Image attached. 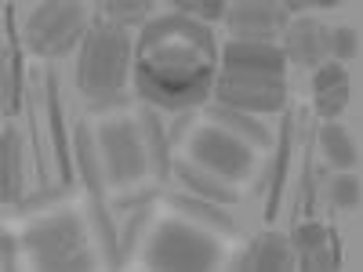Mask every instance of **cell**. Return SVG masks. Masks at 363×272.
Instances as JSON below:
<instances>
[{"label":"cell","instance_id":"obj_1","mask_svg":"<svg viewBox=\"0 0 363 272\" xmlns=\"http://www.w3.org/2000/svg\"><path fill=\"white\" fill-rule=\"evenodd\" d=\"M215 37L203 22L186 15L157 18L145 26L135 51V84L157 109L186 113L211 95L215 84Z\"/></svg>","mask_w":363,"mask_h":272},{"label":"cell","instance_id":"obj_2","mask_svg":"<svg viewBox=\"0 0 363 272\" xmlns=\"http://www.w3.org/2000/svg\"><path fill=\"white\" fill-rule=\"evenodd\" d=\"M128 69H131V37L124 26L99 18L87 29L77 58V87L91 109H113L128 102Z\"/></svg>","mask_w":363,"mask_h":272},{"label":"cell","instance_id":"obj_3","mask_svg":"<svg viewBox=\"0 0 363 272\" xmlns=\"http://www.w3.org/2000/svg\"><path fill=\"white\" fill-rule=\"evenodd\" d=\"M22 247L33 254V265L44 272H87L95 268V254H87V229L80 215L58 210L51 218L33 222L22 236Z\"/></svg>","mask_w":363,"mask_h":272},{"label":"cell","instance_id":"obj_4","mask_svg":"<svg viewBox=\"0 0 363 272\" xmlns=\"http://www.w3.org/2000/svg\"><path fill=\"white\" fill-rule=\"evenodd\" d=\"M218 244L207 232L186 222H160V229L149 236L145 265L149 268H174V272H200L218 265Z\"/></svg>","mask_w":363,"mask_h":272},{"label":"cell","instance_id":"obj_5","mask_svg":"<svg viewBox=\"0 0 363 272\" xmlns=\"http://www.w3.org/2000/svg\"><path fill=\"white\" fill-rule=\"evenodd\" d=\"M87 37V8L84 4H40L26 18L22 44L40 58H62Z\"/></svg>","mask_w":363,"mask_h":272},{"label":"cell","instance_id":"obj_6","mask_svg":"<svg viewBox=\"0 0 363 272\" xmlns=\"http://www.w3.org/2000/svg\"><path fill=\"white\" fill-rule=\"evenodd\" d=\"M99 149H102V174L109 186L124 189L149 171L145 138L138 120H113L99 128Z\"/></svg>","mask_w":363,"mask_h":272},{"label":"cell","instance_id":"obj_7","mask_svg":"<svg viewBox=\"0 0 363 272\" xmlns=\"http://www.w3.org/2000/svg\"><path fill=\"white\" fill-rule=\"evenodd\" d=\"M215 102L240 109V113H284L287 80L284 76H258V73H218L215 76Z\"/></svg>","mask_w":363,"mask_h":272},{"label":"cell","instance_id":"obj_8","mask_svg":"<svg viewBox=\"0 0 363 272\" xmlns=\"http://www.w3.org/2000/svg\"><path fill=\"white\" fill-rule=\"evenodd\" d=\"M193 160L207 171H215L225 181L251 178L255 171V153L225 128H203L193 135Z\"/></svg>","mask_w":363,"mask_h":272},{"label":"cell","instance_id":"obj_9","mask_svg":"<svg viewBox=\"0 0 363 272\" xmlns=\"http://www.w3.org/2000/svg\"><path fill=\"white\" fill-rule=\"evenodd\" d=\"M222 18L233 40H247V44H272L277 33L287 26V11L280 4H229Z\"/></svg>","mask_w":363,"mask_h":272},{"label":"cell","instance_id":"obj_10","mask_svg":"<svg viewBox=\"0 0 363 272\" xmlns=\"http://www.w3.org/2000/svg\"><path fill=\"white\" fill-rule=\"evenodd\" d=\"M291 247H294V261L298 268L306 272H335L338 261H342V251H338V236L330 232L327 225L320 222H294L291 229Z\"/></svg>","mask_w":363,"mask_h":272},{"label":"cell","instance_id":"obj_11","mask_svg":"<svg viewBox=\"0 0 363 272\" xmlns=\"http://www.w3.org/2000/svg\"><path fill=\"white\" fill-rule=\"evenodd\" d=\"M44 106H48V124H51V149L58 164V181L69 189L77 178V160H73V138H66V106H62V87H58V69H44Z\"/></svg>","mask_w":363,"mask_h":272},{"label":"cell","instance_id":"obj_12","mask_svg":"<svg viewBox=\"0 0 363 272\" xmlns=\"http://www.w3.org/2000/svg\"><path fill=\"white\" fill-rule=\"evenodd\" d=\"M287 62L298 69H320L330 55V29L320 18H298L287 22V44H284Z\"/></svg>","mask_w":363,"mask_h":272},{"label":"cell","instance_id":"obj_13","mask_svg":"<svg viewBox=\"0 0 363 272\" xmlns=\"http://www.w3.org/2000/svg\"><path fill=\"white\" fill-rule=\"evenodd\" d=\"M222 73H258V76H284L287 55L277 44H247V40H229L222 47Z\"/></svg>","mask_w":363,"mask_h":272},{"label":"cell","instance_id":"obj_14","mask_svg":"<svg viewBox=\"0 0 363 272\" xmlns=\"http://www.w3.org/2000/svg\"><path fill=\"white\" fill-rule=\"evenodd\" d=\"M22 84H26V73H22V37L15 29V8L8 4L4 8V66H0V109H4V116L18 113Z\"/></svg>","mask_w":363,"mask_h":272},{"label":"cell","instance_id":"obj_15","mask_svg":"<svg viewBox=\"0 0 363 272\" xmlns=\"http://www.w3.org/2000/svg\"><path fill=\"white\" fill-rule=\"evenodd\" d=\"M233 268L240 272H291L294 268V247L291 239L280 232H262L255 244L244 251V258H236Z\"/></svg>","mask_w":363,"mask_h":272},{"label":"cell","instance_id":"obj_16","mask_svg":"<svg viewBox=\"0 0 363 272\" xmlns=\"http://www.w3.org/2000/svg\"><path fill=\"white\" fill-rule=\"evenodd\" d=\"M22 193H26L22 135L15 128H4V135H0V200H4V207H15Z\"/></svg>","mask_w":363,"mask_h":272},{"label":"cell","instance_id":"obj_17","mask_svg":"<svg viewBox=\"0 0 363 272\" xmlns=\"http://www.w3.org/2000/svg\"><path fill=\"white\" fill-rule=\"evenodd\" d=\"M291 153H294V113L284 109L280 120V135H277V157H272L269 174V200H265V222H272L280 215V200H284V186H287V167H291Z\"/></svg>","mask_w":363,"mask_h":272},{"label":"cell","instance_id":"obj_18","mask_svg":"<svg viewBox=\"0 0 363 272\" xmlns=\"http://www.w3.org/2000/svg\"><path fill=\"white\" fill-rule=\"evenodd\" d=\"M313 102L323 120H335L349 106V73L338 62H323L313 76Z\"/></svg>","mask_w":363,"mask_h":272},{"label":"cell","instance_id":"obj_19","mask_svg":"<svg viewBox=\"0 0 363 272\" xmlns=\"http://www.w3.org/2000/svg\"><path fill=\"white\" fill-rule=\"evenodd\" d=\"M138 124H142V138H145V157H149V167H153V174H157L160 186H167L171 174H174L167 131H164L160 116H157L153 109H142V113H138Z\"/></svg>","mask_w":363,"mask_h":272},{"label":"cell","instance_id":"obj_20","mask_svg":"<svg viewBox=\"0 0 363 272\" xmlns=\"http://www.w3.org/2000/svg\"><path fill=\"white\" fill-rule=\"evenodd\" d=\"M73 160H77V171L87 186V196H102L106 174H102V160L95 153V135H91L87 120H77V128H73Z\"/></svg>","mask_w":363,"mask_h":272},{"label":"cell","instance_id":"obj_21","mask_svg":"<svg viewBox=\"0 0 363 272\" xmlns=\"http://www.w3.org/2000/svg\"><path fill=\"white\" fill-rule=\"evenodd\" d=\"M174 178L182 181L186 189H193L196 196H203V200H211V203H218V207H233V203H240V196L225 186V181H218L211 171H200L196 164H174Z\"/></svg>","mask_w":363,"mask_h":272},{"label":"cell","instance_id":"obj_22","mask_svg":"<svg viewBox=\"0 0 363 272\" xmlns=\"http://www.w3.org/2000/svg\"><path fill=\"white\" fill-rule=\"evenodd\" d=\"M211 113V120H215L218 128H225V131H233L236 138H251L255 145H262V149H269V131L258 124L255 116H247V113H240V109H229V106H215V109H207Z\"/></svg>","mask_w":363,"mask_h":272},{"label":"cell","instance_id":"obj_23","mask_svg":"<svg viewBox=\"0 0 363 272\" xmlns=\"http://www.w3.org/2000/svg\"><path fill=\"white\" fill-rule=\"evenodd\" d=\"M167 203L178 210V215H189L196 222H207V225H218L222 232H236V222L229 218V210L211 203V200H200V196H167Z\"/></svg>","mask_w":363,"mask_h":272},{"label":"cell","instance_id":"obj_24","mask_svg":"<svg viewBox=\"0 0 363 272\" xmlns=\"http://www.w3.org/2000/svg\"><path fill=\"white\" fill-rule=\"evenodd\" d=\"M316 138H320V149H323L327 164H335L342 171L356 167V145H352V138H349V131L342 124H323Z\"/></svg>","mask_w":363,"mask_h":272},{"label":"cell","instance_id":"obj_25","mask_svg":"<svg viewBox=\"0 0 363 272\" xmlns=\"http://www.w3.org/2000/svg\"><path fill=\"white\" fill-rule=\"evenodd\" d=\"M91 222H95V232L102 239V251H106L109 268H120V265H124V258H120V236H116L109 207H106V196H91Z\"/></svg>","mask_w":363,"mask_h":272},{"label":"cell","instance_id":"obj_26","mask_svg":"<svg viewBox=\"0 0 363 272\" xmlns=\"http://www.w3.org/2000/svg\"><path fill=\"white\" fill-rule=\"evenodd\" d=\"M149 218H153V203H142V207H135L131 215H128V222H124V236H120V258H124V261H128L131 251L138 247V239H142Z\"/></svg>","mask_w":363,"mask_h":272},{"label":"cell","instance_id":"obj_27","mask_svg":"<svg viewBox=\"0 0 363 272\" xmlns=\"http://www.w3.org/2000/svg\"><path fill=\"white\" fill-rule=\"evenodd\" d=\"M102 15L116 26H131V22H145L153 15V4L149 0H113V4H102Z\"/></svg>","mask_w":363,"mask_h":272},{"label":"cell","instance_id":"obj_28","mask_svg":"<svg viewBox=\"0 0 363 272\" xmlns=\"http://www.w3.org/2000/svg\"><path fill=\"white\" fill-rule=\"evenodd\" d=\"M327 196H330V203H335V207L352 210V207L359 203V178H356V174H338V178L327 186Z\"/></svg>","mask_w":363,"mask_h":272},{"label":"cell","instance_id":"obj_29","mask_svg":"<svg viewBox=\"0 0 363 272\" xmlns=\"http://www.w3.org/2000/svg\"><path fill=\"white\" fill-rule=\"evenodd\" d=\"M66 196V186L58 181V186H44L40 193H33V196H22L18 203H15V215H33V210H40V207H51V203H58Z\"/></svg>","mask_w":363,"mask_h":272},{"label":"cell","instance_id":"obj_30","mask_svg":"<svg viewBox=\"0 0 363 272\" xmlns=\"http://www.w3.org/2000/svg\"><path fill=\"white\" fill-rule=\"evenodd\" d=\"M356 47H359V37L352 26H342V29H330V51L338 58H356Z\"/></svg>","mask_w":363,"mask_h":272},{"label":"cell","instance_id":"obj_31","mask_svg":"<svg viewBox=\"0 0 363 272\" xmlns=\"http://www.w3.org/2000/svg\"><path fill=\"white\" fill-rule=\"evenodd\" d=\"M178 15H200V18H222L225 15V4H196V0H178Z\"/></svg>","mask_w":363,"mask_h":272},{"label":"cell","instance_id":"obj_32","mask_svg":"<svg viewBox=\"0 0 363 272\" xmlns=\"http://www.w3.org/2000/svg\"><path fill=\"white\" fill-rule=\"evenodd\" d=\"M193 116H196V109H186V113H178V116H174V124H171V131H167V142H171V145H174V142H182L186 128L193 124Z\"/></svg>","mask_w":363,"mask_h":272},{"label":"cell","instance_id":"obj_33","mask_svg":"<svg viewBox=\"0 0 363 272\" xmlns=\"http://www.w3.org/2000/svg\"><path fill=\"white\" fill-rule=\"evenodd\" d=\"M157 196L153 193H135V196H120V200H113V210H135V207H142V203H153Z\"/></svg>","mask_w":363,"mask_h":272},{"label":"cell","instance_id":"obj_34","mask_svg":"<svg viewBox=\"0 0 363 272\" xmlns=\"http://www.w3.org/2000/svg\"><path fill=\"white\" fill-rule=\"evenodd\" d=\"M15 247H18V239L4 229V236H0V251H4V258H0V265L4 268H15Z\"/></svg>","mask_w":363,"mask_h":272}]
</instances>
